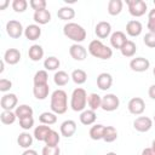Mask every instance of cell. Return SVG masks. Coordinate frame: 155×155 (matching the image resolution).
Listing matches in <instances>:
<instances>
[{
	"instance_id": "cell-1",
	"label": "cell",
	"mask_w": 155,
	"mask_h": 155,
	"mask_svg": "<svg viewBox=\"0 0 155 155\" xmlns=\"http://www.w3.org/2000/svg\"><path fill=\"white\" fill-rule=\"evenodd\" d=\"M50 108L54 114H64L68 110V94L65 91L57 88L51 94Z\"/></svg>"
},
{
	"instance_id": "cell-2",
	"label": "cell",
	"mask_w": 155,
	"mask_h": 155,
	"mask_svg": "<svg viewBox=\"0 0 155 155\" xmlns=\"http://www.w3.org/2000/svg\"><path fill=\"white\" fill-rule=\"evenodd\" d=\"M63 34L75 44H80L86 39V30L84 29V27L74 22H68L67 24H64Z\"/></svg>"
},
{
	"instance_id": "cell-3",
	"label": "cell",
	"mask_w": 155,
	"mask_h": 155,
	"mask_svg": "<svg viewBox=\"0 0 155 155\" xmlns=\"http://www.w3.org/2000/svg\"><path fill=\"white\" fill-rule=\"evenodd\" d=\"M88 52L91 56H93L94 58H99V59H110L113 57V50L104 45L101 40H92L88 44L87 47Z\"/></svg>"
},
{
	"instance_id": "cell-4",
	"label": "cell",
	"mask_w": 155,
	"mask_h": 155,
	"mask_svg": "<svg viewBox=\"0 0 155 155\" xmlns=\"http://www.w3.org/2000/svg\"><path fill=\"white\" fill-rule=\"evenodd\" d=\"M87 93L84 88L81 87H76L73 93H71V98H70V108L74 111H84L86 105H87Z\"/></svg>"
},
{
	"instance_id": "cell-5",
	"label": "cell",
	"mask_w": 155,
	"mask_h": 155,
	"mask_svg": "<svg viewBox=\"0 0 155 155\" xmlns=\"http://www.w3.org/2000/svg\"><path fill=\"white\" fill-rule=\"evenodd\" d=\"M126 4L128 6V12L133 17H140L145 15L148 10V5L144 0H126Z\"/></svg>"
},
{
	"instance_id": "cell-6",
	"label": "cell",
	"mask_w": 155,
	"mask_h": 155,
	"mask_svg": "<svg viewBox=\"0 0 155 155\" xmlns=\"http://www.w3.org/2000/svg\"><path fill=\"white\" fill-rule=\"evenodd\" d=\"M120 105V99L116 94L114 93H107L105 96L102 97V109L104 111H114L119 108Z\"/></svg>"
},
{
	"instance_id": "cell-7",
	"label": "cell",
	"mask_w": 155,
	"mask_h": 155,
	"mask_svg": "<svg viewBox=\"0 0 155 155\" xmlns=\"http://www.w3.org/2000/svg\"><path fill=\"white\" fill-rule=\"evenodd\" d=\"M6 33L10 38L12 39H18L21 38L22 34H24V28L22 23L17 19H10L6 23Z\"/></svg>"
},
{
	"instance_id": "cell-8",
	"label": "cell",
	"mask_w": 155,
	"mask_h": 155,
	"mask_svg": "<svg viewBox=\"0 0 155 155\" xmlns=\"http://www.w3.org/2000/svg\"><path fill=\"white\" fill-rule=\"evenodd\" d=\"M127 109L133 115H140L145 110V102L140 97H133L127 104Z\"/></svg>"
},
{
	"instance_id": "cell-9",
	"label": "cell",
	"mask_w": 155,
	"mask_h": 155,
	"mask_svg": "<svg viewBox=\"0 0 155 155\" xmlns=\"http://www.w3.org/2000/svg\"><path fill=\"white\" fill-rule=\"evenodd\" d=\"M130 68L133 71L143 73V71H147L150 68V62H149V59H147L144 57H136V58H132L131 59Z\"/></svg>"
},
{
	"instance_id": "cell-10",
	"label": "cell",
	"mask_w": 155,
	"mask_h": 155,
	"mask_svg": "<svg viewBox=\"0 0 155 155\" xmlns=\"http://www.w3.org/2000/svg\"><path fill=\"white\" fill-rule=\"evenodd\" d=\"M18 98L15 93H5L0 99V105L2 110H12L17 108Z\"/></svg>"
},
{
	"instance_id": "cell-11",
	"label": "cell",
	"mask_w": 155,
	"mask_h": 155,
	"mask_svg": "<svg viewBox=\"0 0 155 155\" xmlns=\"http://www.w3.org/2000/svg\"><path fill=\"white\" fill-rule=\"evenodd\" d=\"M133 127L138 132H148L153 127V120L148 116H139L133 121Z\"/></svg>"
},
{
	"instance_id": "cell-12",
	"label": "cell",
	"mask_w": 155,
	"mask_h": 155,
	"mask_svg": "<svg viewBox=\"0 0 155 155\" xmlns=\"http://www.w3.org/2000/svg\"><path fill=\"white\" fill-rule=\"evenodd\" d=\"M127 42V38H126V34L124 31H114L111 33L110 35V45L113 48H116V50H121V47Z\"/></svg>"
},
{
	"instance_id": "cell-13",
	"label": "cell",
	"mask_w": 155,
	"mask_h": 155,
	"mask_svg": "<svg viewBox=\"0 0 155 155\" xmlns=\"http://www.w3.org/2000/svg\"><path fill=\"white\" fill-rule=\"evenodd\" d=\"M69 54L75 61H84L87 57V50L80 44H73L69 47Z\"/></svg>"
},
{
	"instance_id": "cell-14",
	"label": "cell",
	"mask_w": 155,
	"mask_h": 155,
	"mask_svg": "<svg viewBox=\"0 0 155 155\" xmlns=\"http://www.w3.org/2000/svg\"><path fill=\"white\" fill-rule=\"evenodd\" d=\"M76 128H78L76 122L74 120H65L61 124V127H59L61 134L65 138H70L71 136H74L76 132Z\"/></svg>"
},
{
	"instance_id": "cell-15",
	"label": "cell",
	"mask_w": 155,
	"mask_h": 155,
	"mask_svg": "<svg viewBox=\"0 0 155 155\" xmlns=\"http://www.w3.org/2000/svg\"><path fill=\"white\" fill-rule=\"evenodd\" d=\"M94 33L99 39H105L109 35H111V24L107 21L98 22L94 28Z\"/></svg>"
},
{
	"instance_id": "cell-16",
	"label": "cell",
	"mask_w": 155,
	"mask_h": 155,
	"mask_svg": "<svg viewBox=\"0 0 155 155\" xmlns=\"http://www.w3.org/2000/svg\"><path fill=\"white\" fill-rule=\"evenodd\" d=\"M142 30H143V25L137 19H131L127 22L126 24V33L132 36V38H136V36H139L142 34Z\"/></svg>"
},
{
	"instance_id": "cell-17",
	"label": "cell",
	"mask_w": 155,
	"mask_h": 155,
	"mask_svg": "<svg viewBox=\"0 0 155 155\" xmlns=\"http://www.w3.org/2000/svg\"><path fill=\"white\" fill-rule=\"evenodd\" d=\"M113 85V76L109 73H101L97 76V87L102 91H107Z\"/></svg>"
},
{
	"instance_id": "cell-18",
	"label": "cell",
	"mask_w": 155,
	"mask_h": 155,
	"mask_svg": "<svg viewBox=\"0 0 155 155\" xmlns=\"http://www.w3.org/2000/svg\"><path fill=\"white\" fill-rule=\"evenodd\" d=\"M2 59L5 61V63L10 65H15L21 61V52L17 48H8L5 51Z\"/></svg>"
},
{
	"instance_id": "cell-19",
	"label": "cell",
	"mask_w": 155,
	"mask_h": 155,
	"mask_svg": "<svg viewBox=\"0 0 155 155\" xmlns=\"http://www.w3.org/2000/svg\"><path fill=\"white\" fill-rule=\"evenodd\" d=\"M24 36L30 41H35L41 36V28L39 24H29L24 28Z\"/></svg>"
},
{
	"instance_id": "cell-20",
	"label": "cell",
	"mask_w": 155,
	"mask_h": 155,
	"mask_svg": "<svg viewBox=\"0 0 155 155\" xmlns=\"http://www.w3.org/2000/svg\"><path fill=\"white\" fill-rule=\"evenodd\" d=\"M48 93H50L48 84H46V85H34V87H33V94L39 101L46 99L48 97Z\"/></svg>"
},
{
	"instance_id": "cell-21",
	"label": "cell",
	"mask_w": 155,
	"mask_h": 155,
	"mask_svg": "<svg viewBox=\"0 0 155 155\" xmlns=\"http://www.w3.org/2000/svg\"><path fill=\"white\" fill-rule=\"evenodd\" d=\"M96 119H97L96 111L94 110H91V109H85L80 114V122L82 125H85V126L93 125L96 122Z\"/></svg>"
},
{
	"instance_id": "cell-22",
	"label": "cell",
	"mask_w": 155,
	"mask_h": 155,
	"mask_svg": "<svg viewBox=\"0 0 155 155\" xmlns=\"http://www.w3.org/2000/svg\"><path fill=\"white\" fill-rule=\"evenodd\" d=\"M52 131V128L50 127V126H47V125H39V126H36L35 128H34V138L36 139V140H39V142H45V139H46V137L48 136V133Z\"/></svg>"
},
{
	"instance_id": "cell-23",
	"label": "cell",
	"mask_w": 155,
	"mask_h": 155,
	"mask_svg": "<svg viewBox=\"0 0 155 155\" xmlns=\"http://www.w3.org/2000/svg\"><path fill=\"white\" fill-rule=\"evenodd\" d=\"M33 18L35 21V23H38L39 25H44L47 24L51 21V12L48 10H40V11H35L33 15Z\"/></svg>"
},
{
	"instance_id": "cell-24",
	"label": "cell",
	"mask_w": 155,
	"mask_h": 155,
	"mask_svg": "<svg viewBox=\"0 0 155 155\" xmlns=\"http://www.w3.org/2000/svg\"><path fill=\"white\" fill-rule=\"evenodd\" d=\"M28 57L33 62H39L44 57V48L40 45H31L28 50Z\"/></svg>"
},
{
	"instance_id": "cell-25",
	"label": "cell",
	"mask_w": 155,
	"mask_h": 155,
	"mask_svg": "<svg viewBox=\"0 0 155 155\" xmlns=\"http://www.w3.org/2000/svg\"><path fill=\"white\" fill-rule=\"evenodd\" d=\"M33 137L29 132H22L18 134L17 137V143L21 148H24V149H29L30 145L33 144Z\"/></svg>"
},
{
	"instance_id": "cell-26",
	"label": "cell",
	"mask_w": 155,
	"mask_h": 155,
	"mask_svg": "<svg viewBox=\"0 0 155 155\" xmlns=\"http://www.w3.org/2000/svg\"><path fill=\"white\" fill-rule=\"evenodd\" d=\"M57 16L59 19L62 21H70L75 17V10L70 6H63L58 10L57 12Z\"/></svg>"
},
{
	"instance_id": "cell-27",
	"label": "cell",
	"mask_w": 155,
	"mask_h": 155,
	"mask_svg": "<svg viewBox=\"0 0 155 155\" xmlns=\"http://www.w3.org/2000/svg\"><path fill=\"white\" fill-rule=\"evenodd\" d=\"M70 79H71L70 75L64 70H58L53 75V81H54V84L57 86H65L69 82Z\"/></svg>"
},
{
	"instance_id": "cell-28",
	"label": "cell",
	"mask_w": 155,
	"mask_h": 155,
	"mask_svg": "<svg viewBox=\"0 0 155 155\" xmlns=\"http://www.w3.org/2000/svg\"><path fill=\"white\" fill-rule=\"evenodd\" d=\"M124 2L121 0H109L108 2V13L110 16H117L122 11Z\"/></svg>"
},
{
	"instance_id": "cell-29",
	"label": "cell",
	"mask_w": 155,
	"mask_h": 155,
	"mask_svg": "<svg viewBox=\"0 0 155 155\" xmlns=\"http://www.w3.org/2000/svg\"><path fill=\"white\" fill-rule=\"evenodd\" d=\"M39 121L42 124V125H53L57 122V114H54L53 111H44L40 114L39 116Z\"/></svg>"
},
{
	"instance_id": "cell-30",
	"label": "cell",
	"mask_w": 155,
	"mask_h": 155,
	"mask_svg": "<svg viewBox=\"0 0 155 155\" xmlns=\"http://www.w3.org/2000/svg\"><path fill=\"white\" fill-rule=\"evenodd\" d=\"M104 127L102 124H96L93 125L91 128H90V138L93 139V140H99V139H103V133H104Z\"/></svg>"
},
{
	"instance_id": "cell-31",
	"label": "cell",
	"mask_w": 155,
	"mask_h": 155,
	"mask_svg": "<svg viewBox=\"0 0 155 155\" xmlns=\"http://www.w3.org/2000/svg\"><path fill=\"white\" fill-rule=\"evenodd\" d=\"M136 51H137V46L136 44L132 41V40H127V42L121 47L120 52L124 57H133L136 54Z\"/></svg>"
},
{
	"instance_id": "cell-32",
	"label": "cell",
	"mask_w": 155,
	"mask_h": 155,
	"mask_svg": "<svg viewBox=\"0 0 155 155\" xmlns=\"http://www.w3.org/2000/svg\"><path fill=\"white\" fill-rule=\"evenodd\" d=\"M87 104L91 110H97L102 107V97L98 93H90L87 97Z\"/></svg>"
},
{
	"instance_id": "cell-33",
	"label": "cell",
	"mask_w": 155,
	"mask_h": 155,
	"mask_svg": "<svg viewBox=\"0 0 155 155\" xmlns=\"http://www.w3.org/2000/svg\"><path fill=\"white\" fill-rule=\"evenodd\" d=\"M59 65H61V62L54 56H50V57L45 58V61H44V68H45V70H48V71L57 70L59 68Z\"/></svg>"
},
{
	"instance_id": "cell-34",
	"label": "cell",
	"mask_w": 155,
	"mask_h": 155,
	"mask_svg": "<svg viewBox=\"0 0 155 155\" xmlns=\"http://www.w3.org/2000/svg\"><path fill=\"white\" fill-rule=\"evenodd\" d=\"M16 113V116L17 119H23V117H27V116H33V108L29 107L28 104H21L16 108L15 110Z\"/></svg>"
},
{
	"instance_id": "cell-35",
	"label": "cell",
	"mask_w": 155,
	"mask_h": 155,
	"mask_svg": "<svg viewBox=\"0 0 155 155\" xmlns=\"http://www.w3.org/2000/svg\"><path fill=\"white\" fill-rule=\"evenodd\" d=\"M70 78H71V80H73L76 85H82V84H85L86 80H87V74H86V71L82 70V69H75V70H73Z\"/></svg>"
},
{
	"instance_id": "cell-36",
	"label": "cell",
	"mask_w": 155,
	"mask_h": 155,
	"mask_svg": "<svg viewBox=\"0 0 155 155\" xmlns=\"http://www.w3.org/2000/svg\"><path fill=\"white\" fill-rule=\"evenodd\" d=\"M117 138V131L114 126H105L104 127V133H103V140L107 143H111L116 140Z\"/></svg>"
},
{
	"instance_id": "cell-37",
	"label": "cell",
	"mask_w": 155,
	"mask_h": 155,
	"mask_svg": "<svg viewBox=\"0 0 155 155\" xmlns=\"http://www.w3.org/2000/svg\"><path fill=\"white\" fill-rule=\"evenodd\" d=\"M34 85H46L48 84V74L47 70H38L33 78Z\"/></svg>"
},
{
	"instance_id": "cell-38",
	"label": "cell",
	"mask_w": 155,
	"mask_h": 155,
	"mask_svg": "<svg viewBox=\"0 0 155 155\" xmlns=\"http://www.w3.org/2000/svg\"><path fill=\"white\" fill-rule=\"evenodd\" d=\"M16 113L12 110H2V113L0 114V120L4 125H12L16 121Z\"/></svg>"
},
{
	"instance_id": "cell-39",
	"label": "cell",
	"mask_w": 155,
	"mask_h": 155,
	"mask_svg": "<svg viewBox=\"0 0 155 155\" xmlns=\"http://www.w3.org/2000/svg\"><path fill=\"white\" fill-rule=\"evenodd\" d=\"M59 140H61V136L58 134V132H56V131L52 130V131L48 133V136L46 137L45 144L48 145V147H57L58 143H59Z\"/></svg>"
},
{
	"instance_id": "cell-40",
	"label": "cell",
	"mask_w": 155,
	"mask_h": 155,
	"mask_svg": "<svg viewBox=\"0 0 155 155\" xmlns=\"http://www.w3.org/2000/svg\"><path fill=\"white\" fill-rule=\"evenodd\" d=\"M28 7V1L27 0H13L12 1V8L17 13H22L27 10Z\"/></svg>"
},
{
	"instance_id": "cell-41",
	"label": "cell",
	"mask_w": 155,
	"mask_h": 155,
	"mask_svg": "<svg viewBox=\"0 0 155 155\" xmlns=\"http://www.w3.org/2000/svg\"><path fill=\"white\" fill-rule=\"evenodd\" d=\"M19 126L24 131H29L34 126V117L33 116H27V117L19 119Z\"/></svg>"
},
{
	"instance_id": "cell-42",
	"label": "cell",
	"mask_w": 155,
	"mask_h": 155,
	"mask_svg": "<svg viewBox=\"0 0 155 155\" xmlns=\"http://www.w3.org/2000/svg\"><path fill=\"white\" fill-rule=\"evenodd\" d=\"M148 29L150 33H155V7L149 11L148 13Z\"/></svg>"
},
{
	"instance_id": "cell-43",
	"label": "cell",
	"mask_w": 155,
	"mask_h": 155,
	"mask_svg": "<svg viewBox=\"0 0 155 155\" xmlns=\"http://www.w3.org/2000/svg\"><path fill=\"white\" fill-rule=\"evenodd\" d=\"M29 5L34 11H40V10H45L46 8L47 2H46V0H30Z\"/></svg>"
},
{
	"instance_id": "cell-44",
	"label": "cell",
	"mask_w": 155,
	"mask_h": 155,
	"mask_svg": "<svg viewBox=\"0 0 155 155\" xmlns=\"http://www.w3.org/2000/svg\"><path fill=\"white\" fill-rule=\"evenodd\" d=\"M143 41L145 44V46L150 47V48H155V33H147L143 38Z\"/></svg>"
},
{
	"instance_id": "cell-45",
	"label": "cell",
	"mask_w": 155,
	"mask_h": 155,
	"mask_svg": "<svg viewBox=\"0 0 155 155\" xmlns=\"http://www.w3.org/2000/svg\"><path fill=\"white\" fill-rule=\"evenodd\" d=\"M42 155H59L61 154V149L59 147H48V145H45L42 148V151H41Z\"/></svg>"
},
{
	"instance_id": "cell-46",
	"label": "cell",
	"mask_w": 155,
	"mask_h": 155,
	"mask_svg": "<svg viewBox=\"0 0 155 155\" xmlns=\"http://www.w3.org/2000/svg\"><path fill=\"white\" fill-rule=\"evenodd\" d=\"M12 87V81L8 80V79H0V91L1 92H7L10 91V88Z\"/></svg>"
},
{
	"instance_id": "cell-47",
	"label": "cell",
	"mask_w": 155,
	"mask_h": 155,
	"mask_svg": "<svg viewBox=\"0 0 155 155\" xmlns=\"http://www.w3.org/2000/svg\"><path fill=\"white\" fill-rule=\"evenodd\" d=\"M148 94H149V97H150L151 99L155 101V84L151 85V86L149 87V90H148Z\"/></svg>"
},
{
	"instance_id": "cell-48",
	"label": "cell",
	"mask_w": 155,
	"mask_h": 155,
	"mask_svg": "<svg viewBox=\"0 0 155 155\" xmlns=\"http://www.w3.org/2000/svg\"><path fill=\"white\" fill-rule=\"evenodd\" d=\"M22 155H39V154H38V151L34 150V149H25Z\"/></svg>"
},
{
	"instance_id": "cell-49",
	"label": "cell",
	"mask_w": 155,
	"mask_h": 155,
	"mask_svg": "<svg viewBox=\"0 0 155 155\" xmlns=\"http://www.w3.org/2000/svg\"><path fill=\"white\" fill-rule=\"evenodd\" d=\"M140 155H155V151L151 149V148H145Z\"/></svg>"
},
{
	"instance_id": "cell-50",
	"label": "cell",
	"mask_w": 155,
	"mask_h": 155,
	"mask_svg": "<svg viewBox=\"0 0 155 155\" xmlns=\"http://www.w3.org/2000/svg\"><path fill=\"white\" fill-rule=\"evenodd\" d=\"M8 4H10V2H8L7 0H1V1H0V10H5Z\"/></svg>"
},
{
	"instance_id": "cell-51",
	"label": "cell",
	"mask_w": 155,
	"mask_h": 155,
	"mask_svg": "<svg viewBox=\"0 0 155 155\" xmlns=\"http://www.w3.org/2000/svg\"><path fill=\"white\" fill-rule=\"evenodd\" d=\"M4 67H5V61L2 59V61L0 62V73H2V71H4V69H5Z\"/></svg>"
},
{
	"instance_id": "cell-52",
	"label": "cell",
	"mask_w": 155,
	"mask_h": 155,
	"mask_svg": "<svg viewBox=\"0 0 155 155\" xmlns=\"http://www.w3.org/2000/svg\"><path fill=\"white\" fill-rule=\"evenodd\" d=\"M150 148H151V149H153V150L155 151V139H154V140L151 142V147H150Z\"/></svg>"
},
{
	"instance_id": "cell-53",
	"label": "cell",
	"mask_w": 155,
	"mask_h": 155,
	"mask_svg": "<svg viewBox=\"0 0 155 155\" xmlns=\"http://www.w3.org/2000/svg\"><path fill=\"white\" fill-rule=\"evenodd\" d=\"M107 155H117V154L114 153V151H109V153H107Z\"/></svg>"
},
{
	"instance_id": "cell-54",
	"label": "cell",
	"mask_w": 155,
	"mask_h": 155,
	"mask_svg": "<svg viewBox=\"0 0 155 155\" xmlns=\"http://www.w3.org/2000/svg\"><path fill=\"white\" fill-rule=\"evenodd\" d=\"M153 74H154V76H155V67H154V69H153Z\"/></svg>"
},
{
	"instance_id": "cell-55",
	"label": "cell",
	"mask_w": 155,
	"mask_h": 155,
	"mask_svg": "<svg viewBox=\"0 0 155 155\" xmlns=\"http://www.w3.org/2000/svg\"><path fill=\"white\" fill-rule=\"evenodd\" d=\"M154 122H155V114H154Z\"/></svg>"
},
{
	"instance_id": "cell-56",
	"label": "cell",
	"mask_w": 155,
	"mask_h": 155,
	"mask_svg": "<svg viewBox=\"0 0 155 155\" xmlns=\"http://www.w3.org/2000/svg\"><path fill=\"white\" fill-rule=\"evenodd\" d=\"M153 2H154V5H155V0H154V1H153Z\"/></svg>"
}]
</instances>
